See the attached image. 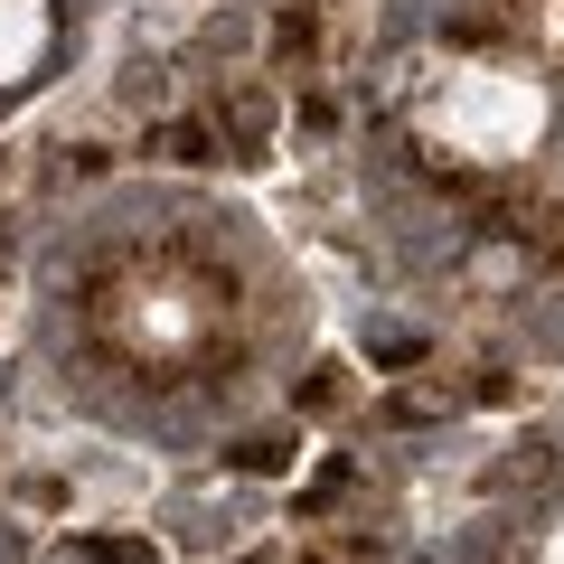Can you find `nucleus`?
I'll return each mask as SVG.
<instances>
[{
	"mask_svg": "<svg viewBox=\"0 0 564 564\" xmlns=\"http://www.w3.org/2000/svg\"><path fill=\"white\" fill-rule=\"evenodd\" d=\"M226 132H236V151H263V141H273V104L236 95V104H226Z\"/></svg>",
	"mask_w": 564,
	"mask_h": 564,
	"instance_id": "f257e3e1",
	"label": "nucleus"
},
{
	"mask_svg": "<svg viewBox=\"0 0 564 564\" xmlns=\"http://www.w3.org/2000/svg\"><path fill=\"white\" fill-rule=\"evenodd\" d=\"M161 161H188V170H198V161H217V151H207L198 122H170V132H161Z\"/></svg>",
	"mask_w": 564,
	"mask_h": 564,
	"instance_id": "f03ea898",
	"label": "nucleus"
},
{
	"mask_svg": "<svg viewBox=\"0 0 564 564\" xmlns=\"http://www.w3.org/2000/svg\"><path fill=\"white\" fill-rule=\"evenodd\" d=\"M292 462V443H273V433H254V443H236V470H282Z\"/></svg>",
	"mask_w": 564,
	"mask_h": 564,
	"instance_id": "7ed1b4c3",
	"label": "nucleus"
},
{
	"mask_svg": "<svg viewBox=\"0 0 564 564\" xmlns=\"http://www.w3.org/2000/svg\"><path fill=\"white\" fill-rule=\"evenodd\" d=\"M85 555H95V564H151V545H132V536H95Z\"/></svg>",
	"mask_w": 564,
	"mask_h": 564,
	"instance_id": "20e7f679",
	"label": "nucleus"
},
{
	"mask_svg": "<svg viewBox=\"0 0 564 564\" xmlns=\"http://www.w3.org/2000/svg\"><path fill=\"white\" fill-rule=\"evenodd\" d=\"M0 254H10V236H0Z\"/></svg>",
	"mask_w": 564,
	"mask_h": 564,
	"instance_id": "39448f33",
	"label": "nucleus"
},
{
	"mask_svg": "<svg viewBox=\"0 0 564 564\" xmlns=\"http://www.w3.org/2000/svg\"><path fill=\"white\" fill-rule=\"evenodd\" d=\"M254 564H263V555H254Z\"/></svg>",
	"mask_w": 564,
	"mask_h": 564,
	"instance_id": "423d86ee",
	"label": "nucleus"
}]
</instances>
